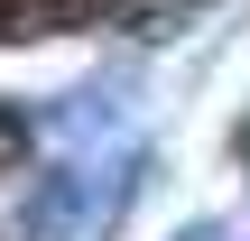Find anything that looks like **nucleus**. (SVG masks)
Listing matches in <instances>:
<instances>
[{"mask_svg":"<svg viewBox=\"0 0 250 241\" xmlns=\"http://www.w3.org/2000/svg\"><path fill=\"white\" fill-rule=\"evenodd\" d=\"M241 158H250V121H241Z\"/></svg>","mask_w":250,"mask_h":241,"instance_id":"f257e3e1","label":"nucleus"},{"mask_svg":"<svg viewBox=\"0 0 250 241\" xmlns=\"http://www.w3.org/2000/svg\"><path fill=\"white\" fill-rule=\"evenodd\" d=\"M186 241H213V232H186Z\"/></svg>","mask_w":250,"mask_h":241,"instance_id":"f03ea898","label":"nucleus"}]
</instances>
